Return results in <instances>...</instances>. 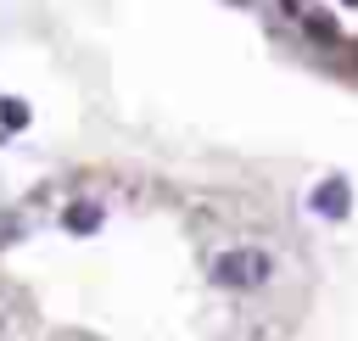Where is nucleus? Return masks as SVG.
Listing matches in <instances>:
<instances>
[{"instance_id":"39448f33","label":"nucleus","mask_w":358,"mask_h":341,"mask_svg":"<svg viewBox=\"0 0 358 341\" xmlns=\"http://www.w3.org/2000/svg\"><path fill=\"white\" fill-rule=\"evenodd\" d=\"M352 6H358V0H352Z\"/></svg>"},{"instance_id":"20e7f679","label":"nucleus","mask_w":358,"mask_h":341,"mask_svg":"<svg viewBox=\"0 0 358 341\" xmlns=\"http://www.w3.org/2000/svg\"><path fill=\"white\" fill-rule=\"evenodd\" d=\"M0 117H6V129H22V123H28V106H22L17 95H6V101H0Z\"/></svg>"},{"instance_id":"7ed1b4c3","label":"nucleus","mask_w":358,"mask_h":341,"mask_svg":"<svg viewBox=\"0 0 358 341\" xmlns=\"http://www.w3.org/2000/svg\"><path fill=\"white\" fill-rule=\"evenodd\" d=\"M101 224V207H90V201H78V207H67V229L73 235H90Z\"/></svg>"},{"instance_id":"f257e3e1","label":"nucleus","mask_w":358,"mask_h":341,"mask_svg":"<svg viewBox=\"0 0 358 341\" xmlns=\"http://www.w3.org/2000/svg\"><path fill=\"white\" fill-rule=\"evenodd\" d=\"M263 280H268V257L257 246H235V252L213 257V285H224V291H252Z\"/></svg>"},{"instance_id":"f03ea898","label":"nucleus","mask_w":358,"mask_h":341,"mask_svg":"<svg viewBox=\"0 0 358 341\" xmlns=\"http://www.w3.org/2000/svg\"><path fill=\"white\" fill-rule=\"evenodd\" d=\"M347 207H352L347 179H324V184L313 190V212H319V218H347Z\"/></svg>"}]
</instances>
